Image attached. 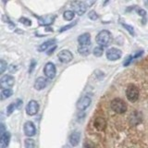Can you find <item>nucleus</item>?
<instances>
[{
  "label": "nucleus",
  "instance_id": "nucleus-24",
  "mask_svg": "<svg viewBox=\"0 0 148 148\" xmlns=\"http://www.w3.org/2000/svg\"><path fill=\"white\" fill-rule=\"evenodd\" d=\"M25 148H35V143L32 139H26Z\"/></svg>",
  "mask_w": 148,
  "mask_h": 148
},
{
  "label": "nucleus",
  "instance_id": "nucleus-1",
  "mask_svg": "<svg viewBox=\"0 0 148 148\" xmlns=\"http://www.w3.org/2000/svg\"><path fill=\"white\" fill-rule=\"evenodd\" d=\"M111 41H112V36H111L110 32L108 30L101 31L96 36V42L101 47L108 46L111 43Z\"/></svg>",
  "mask_w": 148,
  "mask_h": 148
},
{
  "label": "nucleus",
  "instance_id": "nucleus-18",
  "mask_svg": "<svg viewBox=\"0 0 148 148\" xmlns=\"http://www.w3.org/2000/svg\"><path fill=\"white\" fill-rule=\"evenodd\" d=\"M9 140H10V134H9V132H6L3 135H1V145L3 148L7 147L9 145Z\"/></svg>",
  "mask_w": 148,
  "mask_h": 148
},
{
  "label": "nucleus",
  "instance_id": "nucleus-8",
  "mask_svg": "<svg viewBox=\"0 0 148 148\" xmlns=\"http://www.w3.org/2000/svg\"><path fill=\"white\" fill-rule=\"evenodd\" d=\"M71 7L74 9V12H76L78 15H83L85 13L87 6L84 2H81V1H75V2H71Z\"/></svg>",
  "mask_w": 148,
  "mask_h": 148
},
{
  "label": "nucleus",
  "instance_id": "nucleus-7",
  "mask_svg": "<svg viewBox=\"0 0 148 148\" xmlns=\"http://www.w3.org/2000/svg\"><path fill=\"white\" fill-rule=\"evenodd\" d=\"M58 58L60 62L62 63H69L73 59V55L69 50H61L58 55Z\"/></svg>",
  "mask_w": 148,
  "mask_h": 148
},
{
  "label": "nucleus",
  "instance_id": "nucleus-10",
  "mask_svg": "<svg viewBox=\"0 0 148 148\" xmlns=\"http://www.w3.org/2000/svg\"><path fill=\"white\" fill-rule=\"evenodd\" d=\"M91 102H92V100L89 96H82V98H80L79 101L77 102V108L81 111L85 110L88 106H90Z\"/></svg>",
  "mask_w": 148,
  "mask_h": 148
},
{
  "label": "nucleus",
  "instance_id": "nucleus-31",
  "mask_svg": "<svg viewBox=\"0 0 148 148\" xmlns=\"http://www.w3.org/2000/svg\"><path fill=\"white\" fill-rule=\"evenodd\" d=\"M35 65H36V61H35V60H32V63H31V65H30V69H29V72H30V73H32V71L34 69Z\"/></svg>",
  "mask_w": 148,
  "mask_h": 148
},
{
  "label": "nucleus",
  "instance_id": "nucleus-16",
  "mask_svg": "<svg viewBox=\"0 0 148 148\" xmlns=\"http://www.w3.org/2000/svg\"><path fill=\"white\" fill-rule=\"evenodd\" d=\"M39 23L40 25L43 26H47L52 24L53 21H55V16H46V17H39Z\"/></svg>",
  "mask_w": 148,
  "mask_h": 148
},
{
  "label": "nucleus",
  "instance_id": "nucleus-27",
  "mask_svg": "<svg viewBox=\"0 0 148 148\" xmlns=\"http://www.w3.org/2000/svg\"><path fill=\"white\" fill-rule=\"evenodd\" d=\"M88 17H89L91 20H94V21H95V20L98 18V15H97V13L95 11H94V10H92V11L89 12V14H88Z\"/></svg>",
  "mask_w": 148,
  "mask_h": 148
},
{
  "label": "nucleus",
  "instance_id": "nucleus-26",
  "mask_svg": "<svg viewBox=\"0 0 148 148\" xmlns=\"http://www.w3.org/2000/svg\"><path fill=\"white\" fill-rule=\"evenodd\" d=\"M122 26L126 29L130 34H131L132 35H134L135 34V32H134V29H133V27L132 26H130V25H128V24H125V23H122Z\"/></svg>",
  "mask_w": 148,
  "mask_h": 148
},
{
  "label": "nucleus",
  "instance_id": "nucleus-13",
  "mask_svg": "<svg viewBox=\"0 0 148 148\" xmlns=\"http://www.w3.org/2000/svg\"><path fill=\"white\" fill-rule=\"evenodd\" d=\"M78 42H79V44H80L81 46H88V45H90V44H91L90 34L85 32V34L80 35V36H79V38H78Z\"/></svg>",
  "mask_w": 148,
  "mask_h": 148
},
{
  "label": "nucleus",
  "instance_id": "nucleus-34",
  "mask_svg": "<svg viewBox=\"0 0 148 148\" xmlns=\"http://www.w3.org/2000/svg\"><path fill=\"white\" fill-rule=\"evenodd\" d=\"M2 148H3V147H2Z\"/></svg>",
  "mask_w": 148,
  "mask_h": 148
},
{
  "label": "nucleus",
  "instance_id": "nucleus-25",
  "mask_svg": "<svg viewBox=\"0 0 148 148\" xmlns=\"http://www.w3.org/2000/svg\"><path fill=\"white\" fill-rule=\"evenodd\" d=\"M7 68H8V63L3 59L0 60V73L3 74L4 71L7 69Z\"/></svg>",
  "mask_w": 148,
  "mask_h": 148
},
{
  "label": "nucleus",
  "instance_id": "nucleus-22",
  "mask_svg": "<svg viewBox=\"0 0 148 148\" xmlns=\"http://www.w3.org/2000/svg\"><path fill=\"white\" fill-rule=\"evenodd\" d=\"M17 108H18V106H17V103H11V104H9L8 106V108H7V115L8 116H10L13 113V111H15V109Z\"/></svg>",
  "mask_w": 148,
  "mask_h": 148
},
{
  "label": "nucleus",
  "instance_id": "nucleus-23",
  "mask_svg": "<svg viewBox=\"0 0 148 148\" xmlns=\"http://www.w3.org/2000/svg\"><path fill=\"white\" fill-rule=\"evenodd\" d=\"M104 53V49L101 46H96V47L94 48V51H92V54H94L95 57H101Z\"/></svg>",
  "mask_w": 148,
  "mask_h": 148
},
{
  "label": "nucleus",
  "instance_id": "nucleus-4",
  "mask_svg": "<svg viewBox=\"0 0 148 148\" xmlns=\"http://www.w3.org/2000/svg\"><path fill=\"white\" fill-rule=\"evenodd\" d=\"M44 73H45V76L47 79H49V80L54 79L56 76V73H57V69H56L55 64L52 62L46 63L44 69Z\"/></svg>",
  "mask_w": 148,
  "mask_h": 148
},
{
  "label": "nucleus",
  "instance_id": "nucleus-17",
  "mask_svg": "<svg viewBox=\"0 0 148 148\" xmlns=\"http://www.w3.org/2000/svg\"><path fill=\"white\" fill-rule=\"evenodd\" d=\"M55 43H56V39H50V40L46 41V42H45V43L42 44L38 47V50L40 51V52H44V51H45L48 47L55 45Z\"/></svg>",
  "mask_w": 148,
  "mask_h": 148
},
{
  "label": "nucleus",
  "instance_id": "nucleus-5",
  "mask_svg": "<svg viewBox=\"0 0 148 148\" xmlns=\"http://www.w3.org/2000/svg\"><path fill=\"white\" fill-rule=\"evenodd\" d=\"M15 83V78L11 75H4L0 79V85L3 89H9Z\"/></svg>",
  "mask_w": 148,
  "mask_h": 148
},
{
  "label": "nucleus",
  "instance_id": "nucleus-14",
  "mask_svg": "<svg viewBox=\"0 0 148 148\" xmlns=\"http://www.w3.org/2000/svg\"><path fill=\"white\" fill-rule=\"evenodd\" d=\"M81 141V132H73L69 136V143L72 146H77Z\"/></svg>",
  "mask_w": 148,
  "mask_h": 148
},
{
  "label": "nucleus",
  "instance_id": "nucleus-21",
  "mask_svg": "<svg viewBox=\"0 0 148 148\" xmlns=\"http://www.w3.org/2000/svg\"><path fill=\"white\" fill-rule=\"evenodd\" d=\"M78 52L82 56H88L90 54V49L88 46H80L78 48Z\"/></svg>",
  "mask_w": 148,
  "mask_h": 148
},
{
  "label": "nucleus",
  "instance_id": "nucleus-6",
  "mask_svg": "<svg viewBox=\"0 0 148 148\" xmlns=\"http://www.w3.org/2000/svg\"><path fill=\"white\" fill-rule=\"evenodd\" d=\"M106 55V58H108V60H111V61H116V60H118L121 58L122 52L118 48L111 47V48L108 49Z\"/></svg>",
  "mask_w": 148,
  "mask_h": 148
},
{
  "label": "nucleus",
  "instance_id": "nucleus-19",
  "mask_svg": "<svg viewBox=\"0 0 148 148\" xmlns=\"http://www.w3.org/2000/svg\"><path fill=\"white\" fill-rule=\"evenodd\" d=\"M13 94V92L12 90L10 89H2L1 91V95H0V98H1V100H5V99H7L8 98V97H10Z\"/></svg>",
  "mask_w": 148,
  "mask_h": 148
},
{
  "label": "nucleus",
  "instance_id": "nucleus-30",
  "mask_svg": "<svg viewBox=\"0 0 148 148\" xmlns=\"http://www.w3.org/2000/svg\"><path fill=\"white\" fill-rule=\"evenodd\" d=\"M133 59V57H132V56H129V57L126 58V60H125V61H124V63H123V65H124V66L125 67H126V66H128V65L130 64V63H131L132 62V60Z\"/></svg>",
  "mask_w": 148,
  "mask_h": 148
},
{
  "label": "nucleus",
  "instance_id": "nucleus-32",
  "mask_svg": "<svg viewBox=\"0 0 148 148\" xmlns=\"http://www.w3.org/2000/svg\"><path fill=\"white\" fill-rule=\"evenodd\" d=\"M56 47H57V46H56V45H55V46H54V47H53V48H51V49H49V50H48V52H47V55H51V54H52V53L54 52V50L56 49Z\"/></svg>",
  "mask_w": 148,
  "mask_h": 148
},
{
  "label": "nucleus",
  "instance_id": "nucleus-2",
  "mask_svg": "<svg viewBox=\"0 0 148 148\" xmlns=\"http://www.w3.org/2000/svg\"><path fill=\"white\" fill-rule=\"evenodd\" d=\"M111 108L114 112L118 114H123L127 111V105L126 103L120 98H115L111 101Z\"/></svg>",
  "mask_w": 148,
  "mask_h": 148
},
{
  "label": "nucleus",
  "instance_id": "nucleus-29",
  "mask_svg": "<svg viewBox=\"0 0 148 148\" xmlns=\"http://www.w3.org/2000/svg\"><path fill=\"white\" fill-rule=\"evenodd\" d=\"M20 21H21V23H23V24H25L27 26H30L31 25V21L30 20H28V18H21Z\"/></svg>",
  "mask_w": 148,
  "mask_h": 148
},
{
  "label": "nucleus",
  "instance_id": "nucleus-12",
  "mask_svg": "<svg viewBox=\"0 0 148 148\" xmlns=\"http://www.w3.org/2000/svg\"><path fill=\"white\" fill-rule=\"evenodd\" d=\"M48 84V81L47 79L45 78V77H39L37 78L35 80V82H34V88L36 90H43L44 88H45Z\"/></svg>",
  "mask_w": 148,
  "mask_h": 148
},
{
  "label": "nucleus",
  "instance_id": "nucleus-33",
  "mask_svg": "<svg viewBox=\"0 0 148 148\" xmlns=\"http://www.w3.org/2000/svg\"><path fill=\"white\" fill-rule=\"evenodd\" d=\"M63 148H71V146H69V145H64Z\"/></svg>",
  "mask_w": 148,
  "mask_h": 148
},
{
  "label": "nucleus",
  "instance_id": "nucleus-9",
  "mask_svg": "<svg viewBox=\"0 0 148 148\" xmlns=\"http://www.w3.org/2000/svg\"><path fill=\"white\" fill-rule=\"evenodd\" d=\"M39 110V104L35 100H31L26 106V113L29 116H34Z\"/></svg>",
  "mask_w": 148,
  "mask_h": 148
},
{
  "label": "nucleus",
  "instance_id": "nucleus-11",
  "mask_svg": "<svg viewBox=\"0 0 148 148\" xmlns=\"http://www.w3.org/2000/svg\"><path fill=\"white\" fill-rule=\"evenodd\" d=\"M24 133L28 137H32L36 133V128L32 121H27L24 124Z\"/></svg>",
  "mask_w": 148,
  "mask_h": 148
},
{
  "label": "nucleus",
  "instance_id": "nucleus-15",
  "mask_svg": "<svg viewBox=\"0 0 148 148\" xmlns=\"http://www.w3.org/2000/svg\"><path fill=\"white\" fill-rule=\"evenodd\" d=\"M95 127L98 130V131H103V130H105L106 126V119L104 118H102V117H98V118H96L95 119Z\"/></svg>",
  "mask_w": 148,
  "mask_h": 148
},
{
  "label": "nucleus",
  "instance_id": "nucleus-28",
  "mask_svg": "<svg viewBox=\"0 0 148 148\" xmlns=\"http://www.w3.org/2000/svg\"><path fill=\"white\" fill-rule=\"evenodd\" d=\"M76 25V22H72V23H71V24H69V25H66V26H63L61 29L59 30V32H65V31H67V30H69V29H71V28H72L73 26H75Z\"/></svg>",
  "mask_w": 148,
  "mask_h": 148
},
{
  "label": "nucleus",
  "instance_id": "nucleus-20",
  "mask_svg": "<svg viewBox=\"0 0 148 148\" xmlns=\"http://www.w3.org/2000/svg\"><path fill=\"white\" fill-rule=\"evenodd\" d=\"M74 16H75V13H74V11H72V10H66L63 13V18L66 21H71V20H73Z\"/></svg>",
  "mask_w": 148,
  "mask_h": 148
},
{
  "label": "nucleus",
  "instance_id": "nucleus-3",
  "mask_svg": "<svg viewBox=\"0 0 148 148\" xmlns=\"http://www.w3.org/2000/svg\"><path fill=\"white\" fill-rule=\"evenodd\" d=\"M126 96H127V99L132 102V103H134L136 102L139 98V89L138 87L131 84L127 87L126 89Z\"/></svg>",
  "mask_w": 148,
  "mask_h": 148
}]
</instances>
